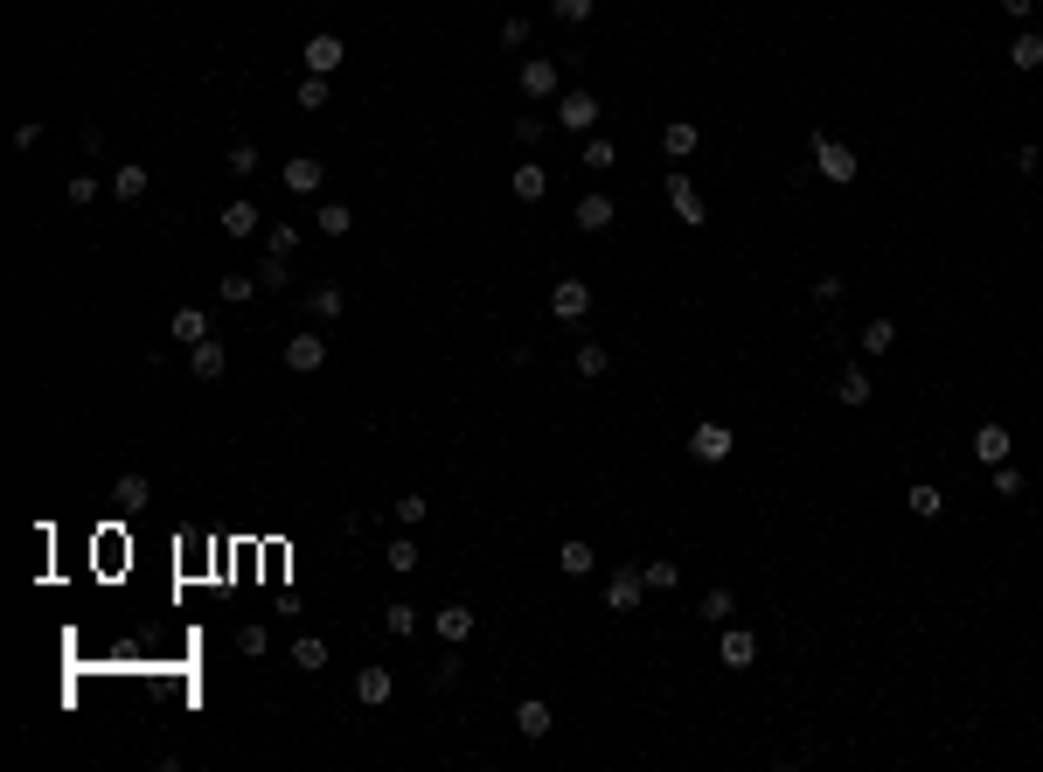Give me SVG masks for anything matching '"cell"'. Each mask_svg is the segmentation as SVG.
<instances>
[{
    "instance_id": "cell-20",
    "label": "cell",
    "mask_w": 1043,
    "mask_h": 772,
    "mask_svg": "<svg viewBox=\"0 0 1043 772\" xmlns=\"http://www.w3.org/2000/svg\"><path fill=\"white\" fill-rule=\"evenodd\" d=\"M508 188H515V202H543V195H550V167H543V160H522Z\"/></svg>"
},
{
    "instance_id": "cell-23",
    "label": "cell",
    "mask_w": 1043,
    "mask_h": 772,
    "mask_svg": "<svg viewBox=\"0 0 1043 772\" xmlns=\"http://www.w3.org/2000/svg\"><path fill=\"white\" fill-rule=\"evenodd\" d=\"M557 571H564V578H592V571H598V550L585 543V536H571V543L557 550Z\"/></svg>"
},
{
    "instance_id": "cell-21",
    "label": "cell",
    "mask_w": 1043,
    "mask_h": 772,
    "mask_svg": "<svg viewBox=\"0 0 1043 772\" xmlns=\"http://www.w3.org/2000/svg\"><path fill=\"white\" fill-rule=\"evenodd\" d=\"M550 724H557V717H550L543 696H522V703H515V731H522V738H550Z\"/></svg>"
},
{
    "instance_id": "cell-2",
    "label": "cell",
    "mask_w": 1043,
    "mask_h": 772,
    "mask_svg": "<svg viewBox=\"0 0 1043 772\" xmlns=\"http://www.w3.org/2000/svg\"><path fill=\"white\" fill-rule=\"evenodd\" d=\"M738 453V432L724 425V418H703L696 432H689V460H703V466H724Z\"/></svg>"
},
{
    "instance_id": "cell-24",
    "label": "cell",
    "mask_w": 1043,
    "mask_h": 772,
    "mask_svg": "<svg viewBox=\"0 0 1043 772\" xmlns=\"http://www.w3.org/2000/svg\"><path fill=\"white\" fill-rule=\"evenodd\" d=\"M167 334H174L181 348H195V341H209V313H202V307H174V320H167Z\"/></svg>"
},
{
    "instance_id": "cell-13",
    "label": "cell",
    "mask_w": 1043,
    "mask_h": 772,
    "mask_svg": "<svg viewBox=\"0 0 1043 772\" xmlns=\"http://www.w3.org/2000/svg\"><path fill=\"white\" fill-rule=\"evenodd\" d=\"M320 362H327V334H293V341H286V369H293V376H313Z\"/></svg>"
},
{
    "instance_id": "cell-33",
    "label": "cell",
    "mask_w": 1043,
    "mask_h": 772,
    "mask_svg": "<svg viewBox=\"0 0 1043 772\" xmlns=\"http://www.w3.org/2000/svg\"><path fill=\"white\" fill-rule=\"evenodd\" d=\"M696 613L710 619V626H724V619L738 613V592H731V585H717V592H703V606H696Z\"/></svg>"
},
{
    "instance_id": "cell-26",
    "label": "cell",
    "mask_w": 1043,
    "mask_h": 772,
    "mask_svg": "<svg viewBox=\"0 0 1043 772\" xmlns=\"http://www.w3.org/2000/svg\"><path fill=\"white\" fill-rule=\"evenodd\" d=\"M696 140H703V133H696L689 119H668V126H661V154L668 160H689L696 154Z\"/></svg>"
},
{
    "instance_id": "cell-42",
    "label": "cell",
    "mask_w": 1043,
    "mask_h": 772,
    "mask_svg": "<svg viewBox=\"0 0 1043 772\" xmlns=\"http://www.w3.org/2000/svg\"><path fill=\"white\" fill-rule=\"evenodd\" d=\"M988 480H995V494H1002V501H1016V494H1023V473H1016V466L1002 460V466H988Z\"/></svg>"
},
{
    "instance_id": "cell-22",
    "label": "cell",
    "mask_w": 1043,
    "mask_h": 772,
    "mask_svg": "<svg viewBox=\"0 0 1043 772\" xmlns=\"http://www.w3.org/2000/svg\"><path fill=\"white\" fill-rule=\"evenodd\" d=\"M147 188H153V174L140 167V160H126V167H112V195L119 202H147Z\"/></svg>"
},
{
    "instance_id": "cell-35",
    "label": "cell",
    "mask_w": 1043,
    "mask_h": 772,
    "mask_svg": "<svg viewBox=\"0 0 1043 772\" xmlns=\"http://www.w3.org/2000/svg\"><path fill=\"white\" fill-rule=\"evenodd\" d=\"M383 626H390L397 640H411V633H418V606H404V599H390V606H383Z\"/></svg>"
},
{
    "instance_id": "cell-29",
    "label": "cell",
    "mask_w": 1043,
    "mask_h": 772,
    "mask_svg": "<svg viewBox=\"0 0 1043 772\" xmlns=\"http://www.w3.org/2000/svg\"><path fill=\"white\" fill-rule=\"evenodd\" d=\"M640 578H647V592L661 599V592H675V585H682V564H675V557H654V564H640Z\"/></svg>"
},
{
    "instance_id": "cell-19",
    "label": "cell",
    "mask_w": 1043,
    "mask_h": 772,
    "mask_svg": "<svg viewBox=\"0 0 1043 772\" xmlns=\"http://www.w3.org/2000/svg\"><path fill=\"white\" fill-rule=\"evenodd\" d=\"M717 661H724V668H751V661H758V633L731 626V633L717 640Z\"/></svg>"
},
{
    "instance_id": "cell-25",
    "label": "cell",
    "mask_w": 1043,
    "mask_h": 772,
    "mask_svg": "<svg viewBox=\"0 0 1043 772\" xmlns=\"http://www.w3.org/2000/svg\"><path fill=\"white\" fill-rule=\"evenodd\" d=\"M904 508H911L918 522H939V515H946V494H939L932 480H911V494H904Z\"/></svg>"
},
{
    "instance_id": "cell-6",
    "label": "cell",
    "mask_w": 1043,
    "mask_h": 772,
    "mask_svg": "<svg viewBox=\"0 0 1043 772\" xmlns=\"http://www.w3.org/2000/svg\"><path fill=\"white\" fill-rule=\"evenodd\" d=\"M557 126L564 133H598V91H564L557 98Z\"/></svg>"
},
{
    "instance_id": "cell-30",
    "label": "cell",
    "mask_w": 1043,
    "mask_h": 772,
    "mask_svg": "<svg viewBox=\"0 0 1043 772\" xmlns=\"http://www.w3.org/2000/svg\"><path fill=\"white\" fill-rule=\"evenodd\" d=\"M112 501H119V508H147V501H153V480H147V473H119Z\"/></svg>"
},
{
    "instance_id": "cell-51",
    "label": "cell",
    "mask_w": 1043,
    "mask_h": 772,
    "mask_svg": "<svg viewBox=\"0 0 1043 772\" xmlns=\"http://www.w3.org/2000/svg\"><path fill=\"white\" fill-rule=\"evenodd\" d=\"M1016 174H1043V147H1016Z\"/></svg>"
},
{
    "instance_id": "cell-10",
    "label": "cell",
    "mask_w": 1043,
    "mask_h": 772,
    "mask_svg": "<svg viewBox=\"0 0 1043 772\" xmlns=\"http://www.w3.org/2000/svg\"><path fill=\"white\" fill-rule=\"evenodd\" d=\"M216 223H223V237H258L272 216H265L258 202H244V195H237V202H223V216H216Z\"/></svg>"
},
{
    "instance_id": "cell-18",
    "label": "cell",
    "mask_w": 1043,
    "mask_h": 772,
    "mask_svg": "<svg viewBox=\"0 0 1043 772\" xmlns=\"http://www.w3.org/2000/svg\"><path fill=\"white\" fill-rule=\"evenodd\" d=\"M320 174H327V167H320L313 154H293L286 167H279V181H286L293 195H320Z\"/></svg>"
},
{
    "instance_id": "cell-17",
    "label": "cell",
    "mask_w": 1043,
    "mask_h": 772,
    "mask_svg": "<svg viewBox=\"0 0 1043 772\" xmlns=\"http://www.w3.org/2000/svg\"><path fill=\"white\" fill-rule=\"evenodd\" d=\"M612 216H619V209H612V195H578V230H585V237H605V230H612Z\"/></svg>"
},
{
    "instance_id": "cell-16",
    "label": "cell",
    "mask_w": 1043,
    "mask_h": 772,
    "mask_svg": "<svg viewBox=\"0 0 1043 772\" xmlns=\"http://www.w3.org/2000/svg\"><path fill=\"white\" fill-rule=\"evenodd\" d=\"M390 696H397V675H390V668H362V675H355V703L383 710Z\"/></svg>"
},
{
    "instance_id": "cell-40",
    "label": "cell",
    "mask_w": 1043,
    "mask_h": 772,
    "mask_svg": "<svg viewBox=\"0 0 1043 772\" xmlns=\"http://www.w3.org/2000/svg\"><path fill=\"white\" fill-rule=\"evenodd\" d=\"M293 661H299V668H313V675H320V668H327V640H313V633H299V640H293Z\"/></svg>"
},
{
    "instance_id": "cell-15",
    "label": "cell",
    "mask_w": 1043,
    "mask_h": 772,
    "mask_svg": "<svg viewBox=\"0 0 1043 772\" xmlns=\"http://www.w3.org/2000/svg\"><path fill=\"white\" fill-rule=\"evenodd\" d=\"M473 626H480V619H473V606H439V613H432V633H439L446 647L473 640Z\"/></svg>"
},
{
    "instance_id": "cell-46",
    "label": "cell",
    "mask_w": 1043,
    "mask_h": 772,
    "mask_svg": "<svg viewBox=\"0 0 1043 772\" xmlns=\"http://www.w3.org/2000/svg\"><path fill=\"white\" fill-rule=\"evenodd\" d=\"M501 49H529V21H522V14L501 21Z\"/></svg>"
},
{
    "instance_id": "cell-3",
    "label": "cell",
    "mask_w": 1043,
    "mask_h": 772,
    "mask_svg": "<svg viewBox=\"0 0 1043 772\" xmlns=\"http://www.w3.org/2000/svg\"><path fill=\"white\" fill-rule=\"evenodd\" d=\"M640 599H647V578H640V564H619V571L605 578V613H640Z\"/></svg>"
},
{
    "instance_id": "cell-43",
    "label": "cell",
    "mask_w": 1043,
    "mask_h": 772,
    "mask_svg": "<svg viewBox=\"0 0 1043 772\" xmlns=\"http://www.w3.org/2000/svg\"><path fill=\"white\" fill-rule=\"evenodd\" d=\"M612 160H619V147L605 133H585V167H612Z\"/></svg>"
},
{
    "instance_id": "cell-37",
    "label": "cell",
    "mask_w": 1043,
    "mask_h": 772,
    "mask_svg": "<svg viewBox=\"0 0 1043 772\" xmlns=\"http://www.w3.org/2000/svg\"><path fill=\"white\" fill-rule=\"evenodd\" d=\"M390 515H397L404 529H425V515H432V501H425V494H397V508H390Z\"/></svg>"
},
{
    "instance_id": "cell-50",
    "label": "cell",
    "mask_w": 1043,
    "mask_h": 772,
    "mask_svg": "<svg viewBox=\"0 0 1043 772\" xmlns=\"http://www.w3.org/2000/svg\"><path fill=\"white\" fill-rule=\"evenodd\" d=\"M515 140H522V147H536V140H543V119H536V112H522V119H515Z\"/></svg>"
},
{
    "instance_id": "cell-14",
    "label": "cell",
    "mask_w": 1043,
    "mask_h": 772,
    "mask_svg": "<svg viewBox=\"0 0 1043 772\" xmlns=\"http://www.w3.org/2000/svg\"><path fill=\"white\" fill-rule=\"evenodd\" d=\"M1009 453H1016V439H1009V425H995V418H988V425L974 432V460H981V466H1002V460H1009Z\"/></svg>"
},
{
    "instance_id": "cell-32",
    "label": "cell",
    "mask_w": 1043,
    "mask_h": 772,
    "mask_svg": "<svg viewBox=\"0 0 1043 772\" xmlns=\"http://www.w3.org/2000/svg\"><path fill=\"white\" fill-rule=\"evenodd\" d=\"M313 223H320V237H348V230H355V209H348V202H320Z\"/></svg>"
},
{
    "instance_id": "cell-27",
    "label": "cell",
    "mask_w": 1043,
    "mask_h": 772,
    "mask_svg": "<svg viewBox=\"0 0 1043 772\" xmlns=\"http://www.w3.org/2000/svg\"><path fill=\"white\" fill-rule=\"evenodd\" d=\"M1009 70H1043V35L1037 28H1023V35L1009 42Z\"/></svg>"
},
{
    "instance_id": "cell-39",
    "label": "cell",
    "mask_w": 1043,
    "mask_h": 772,
    "mask_svg": "<svg viewBox=\"0 0 1043 772\" xmlns=\"http://www.w3.org/2000/svg\"><path fill=\"white\" fill-rule=\"evenodd\" d=\"M550 14H557L564 28H585V21L598 14V0H550Z\"/></svg>"
},
{
    "instance_id": "cell-47",
    "label": "cell",
    "mask_w": 1043,
    "mask_h": 772,
    "mask_svg": "<svg viewBox=\"0 0 1043 772\" xmlns=\"http://www.w3.org/2000/svg\"><path fill=\"white\" fill-rule=\"evenodd\" d=\"M70 202L91 209V202H98V174H70Z\"/></svg>"
},
{
    "instance_id": "cell-8",
    "label": "cell",
    "mask_w": 1043,
    "mask_h": 772,
    "mask_svg": "<svg viewBox=\"0 0 1043 772\" xmlns=\"http://www.w3.org/2000/svg\"><path fill=\"white\" fill-rule=\"evenodd\" d=\"M877 397V376H870V362H849L842 376H835V404H849V411H863Z\"/></svg>"
},
{
    "instance_id": "cell-1",
    "label": "cell",
    "mask_w": 1043,
    "mask_h": 772,
    "mask_svg": "<svg viewBox=\"0 0 1043 772\" xmlns=\"http://www.w3.org/2000/svg\"><path fill=\"white\" fill-rule=\"evenodd\" d=\"M807 154H814V174H821L828 188H849V181L863 174V160L849 154L842 140H828V133H814V147H807Z\"/></svg>"
},
{
    "instance_id": "cell-9",
    "label": "cell",
    "mask_w": 1043,
    "mask_h": 772,
    "mask_svg": "<svg viewBox=\"0 0 1043 772\" xmlns=\"http://www.w3.org/2000/svg\"><path fill=\"white\" fill-rule=\"evenodd\" d=\"M550 313H557V320H585V313H592V286H585V279H557V286H550Z\"/></svg>"
},
{
    "instance_id": "cell-34",
    "label": "cell",
    "mask_w": 1043,
    "mask_h": 772,
    "mask_svg": "<svg viewBox=\"0 0 1043 772\" xmlns=\"http://www.w3.org/2000/svg\"><path fill=\"white\" fill-rule=\"evenodd\" d=\"M265 251H272V258H293L299 251V223H265Z\"/></svg>"
},
{
    "instance_id": "cell-7",
    "label": "cell",
    "mask_w": 1043,
    "mask_h": 772,
    "mask_svg": "<svg viewBox=\"0 0 1043 772\" xmlns=\"http://www.w3.org/2000/svg\"><path fill=\"white\" fill-rule=\"evenodd\" d=\"M668 209H675L682 223H710V202H703V188H696V181H689L682 167L668 174Z\"/></svg>"
},
{
    "instance_id": "cell-5",
    "label": "cell",
    "mask_w": 1043,
    "mask_h": 772,
    "mask_svg": "<svg viewBox=\"0 0 1043 772\" xmlns=\"http://www.w3.org/2000/svg\"><path fill=\"white\" fill-rule=\"evenodd\" d=\"M515 84H522V98H536V105H543V98H557V91H564V70H557V56H529Z\"/></svg>"
},
{
    "instance_id": "cell-36",
    "label": "cell",
    "mask_w": 1043,
    "mask_h": 772,
    "mask_svg": "<svg viewBox=\"0 0 1043 772\" xmlns=\"http://www.w3.org/2000/svg\"><path fill=\"white\" fill-rule=\"evenodd\" d=\"M216 293H223L230 307H244V300L258 293V272H230V279H216Z\"/></svg>"
},
{
    "instance_id": "cell-41",
    "label": "cell",
    "mask_w": 1043,
    "mask_h": 772,
    "mask_svg": "<svg viewBox=\"0 0 1043 772\" xmlns=\"http://www.w3.org/2000/svg\"><path fill=\"white\" fill-rule=\"evenodd\" d=\"M286 265H293V258H272V251H265V265H258V279H265V293H286V279H293Z\"/></svg>"
},
{
    "instance_id": "cell-48",
    "label": "cell",
    "mask_w": 1043,
    "mask_h": 772,
    "mask_svg": "<svg viewBox=\"0 0 1043 772\" xmlns=\"http://www.w3.org/2000/svg\"><path fill=\"white\" fill-rule=\"evenodd\" d=\"M807 293H814V307H835V300H842V279H835V272H821Z\"/></svg>"
},
{
    "instance_id": "cell-49",
    "label": "cell",
    "mask_w": 1043,
    "mask_h": 772,
    "mask_svg": "<svg viewBox=\"0 0 1043 772\" xmlns=\"http://www.w3.org/2000/svg\"><path fill=\"white\" fill-rule=\"evenodd\" d=\"M237 654L258 661V654H265V626H237Z\"/></svg>"
},
{
    "instance_id": "cell-38",
    "label": "cell",
    "mask_w": 1043,
    "mask_h": 772,
    "mask_svg": "<svg viewBox=\"0 0 1043 772\" xmlns=\"http://www.w3.org/2000/svg\"><path fill=\"white\" fill-rule=\"evenodd\" d=\"M383 564H390L397 578H411V571H418V543H411V536H397V543L383 550Z\"/></svg>"
},
{
    "instance_id": "cell-53",
    "label": "cell",
    "mask_w": 1043,
    "mask_h": 772,
    "mask_svg": "<svg viewBox=\"0 0 1043 772\" xmlns=\"http://www.w3.org/2000/svg\"><path fill=\"white\" fill-rule=\"evenodd\" d=\"M1002 14L1009 21H1037V0H1002Z\"/></svg>"
},
{
    "instance_id": "cell-4",
    "label": "cell",
    "mask_w": 1043,
    "mask_h": 772,
    "mask_svg": "<svg viewBox=\"0 0 1043 772\" xmlns=\"http://www.w3.org/2000/svg\"><path fill=\"white\" fill-rule=\"evenodd\" d=\"M299 63H306V77H334V70L348 63V42H341V35H306Z\"/></svg>"
},
{
    "instance_id": "cell-45",
    "label": "cell",
    "mask_w": 1043,
    "mask_h": 772,
    "mask_svg": "<svg viewBox=\"0 0 1043 772\" xmlns=\"http://www.w3.org/2000/svg\"><path fill=\"white\" fill-rule=\"evenodd\" d=\"M299 112H327V77H306L299 84Z\"/></svg>"
},
{
    "instance_id": "cell-52",
    "label": "cell",
    "mask_w": 1043,
    "mask_h": 772,
    "mask_svg": "<svg viewBox=\"0 0 1043 772\" xmlns=\"http://www.w3.org/2000/svg\"><path fill=\"white\" fill-rule=\"evenodd\" d=\"M432 682L446 689V682H459V654H439V668H432Z\"/></svg>"
},
{
    "instance_id": "cell-31",
    "label": "cell",
    "mask_w": 1043,
    "mask_h": 772,
    "mask_svg": "<svg viewBox=\"0 0 1043 772\" xmlns=\"http://www.w3.org/2000/svg\"><path fill=\"white\" fill-rule=\"evenodd\" d=\"M571 369H578V376H585V383H598V376H605V369H612V355H605V341H585V348H578V355H571Z\"/></svg>"
},
{
    "instance_id": "cell-44",
    "label": "cell",
    "mask_w": 1043,
    "mask_h": 772,
    "mask_svg": "<svg viewBox=\"0 0 1043 772\" xmlns=\"http://www.w3.org/2000/svg\"><path fill=\"white\" fill-rule=\"evenodd\" d=\"M223 167H230V174H258V147H251V140H237V147L223 154Z\"/></svg>"
},
{
    "instance_id": "cell-11",
    "label": "cell",
    "mask_w": 1043,
    "mask_h": 772,
    "mask_svg": "<svg viewBox=\"0 0 1043 772\" xmlns=\"http://www.w3.org/2000/svg\"><path fill=\"white\" fill-rule=\"evenodd\" d=\"M223 369H230V355H223V341H216V334L188 348V376H195V383H223Z\"/></svg>"
},
{
    "instance_id": "cell-28",
    "label": "cell",
    "mask_w": 1043,
    "mask_h": 772,
    "mask_svg": "<svg viewBox=\"0 0 1043 772\" xmlns=\"http://www.w3.org/2000/svg\"><path fill=\"white\" fill-rule=\"evenodd\" d=\"M306 313H313V320H341V313H348V293H341V286H313V293H306Z\"/></svg>"
},
{
    "instance_id": "cell-12",
    "label": "cell",
    "mask_w": 1043,
    "mask_h": 772,
    "mask_svg": "<svg viewBox=\"0 0 1043 772\" xmlns=\"http://www.w3.org/2000/svg\"><path fill=\"white\" fill-rule=\"evenodd\" d=\"M856 348H863V362H884V355L897 348V320H884V313L863 320V327H856Z\"/></svg>"
}]
</instances>
